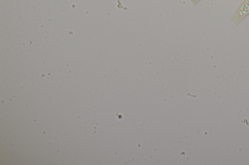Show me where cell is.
<instances>
[{"label":"cell","mask_w":249,"mask_h":165,"mask_svg":"<svg viewBox=\"0 0 249 165\" xmlns=\"http://www.w3.org/2000/svg\"><path fill=\"white\" fill-rule=\"evenodd\" d=\"M249 13V0H246L241 5L235 14L234 19L236 20L240 19Z\"/></svg>","instance_id":"1"}]
</instances>
